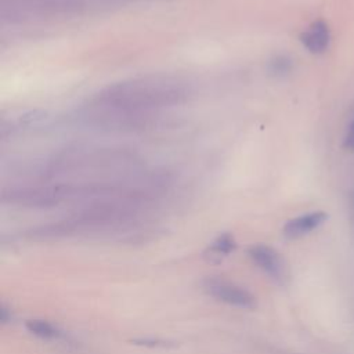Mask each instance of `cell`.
I'll use <instances>...</instances> for the list:
<instances>
[{
  "mask_svg": "<svg viewBox=\"0 0 354 354\" xmlns=\"http://www.w3.org/2000/svg\"><path fill=\"white\" fill-rule=\"evenodd\" d=\"M205 292L218 301L238 308L252 310L256 307V297L245 288L220 278H207L203 281Z\"/></svg>",
  "mask_w": 354,
  "mask_h": 354,
  "instance_id": "3957f363",
  "label": "cell"
},
{
  "mask_svg": "<svg viewBox=\"0 0 354 354\" xmlns=\"http://www.w3.org/2000/svg\"><path fill=\"white\" fill-rule=\"evenodd\" d=\"M137 344H142V346H165V342H159V340H148V339H142V340H134Z\"/></svg>",
  "mask_w": 354,
  "mask_h": 354,
  "instance_id": "8fae6325",
  "label": "cell"
},
{
  "mask_svg": "<svg viewBox=\"0 0 354 354\" xmlns=\"http://www.w3.org/2000/svg\"><path fill=\"white\" fill-rule=\"evenodd\" d=\"M250 259L261 268L270 278L278 283H285L288 279V267L283 257L271 246L253 245L248 250Z\"/></svg>",
  "mask_w": 354,
  "mask_h": 354,
  "instance_id": "277c9868",
  "label": "cell"
},
{
  "mask_svg": "<svg viewBox=\"0 0 354 354\" xmlns=\"http://www.w3.org/2000/svg\"><path fill=\"white\" fill-rule=\"evenodd\" d=\"M189 90L187 84L171 76H144L111 84L101 90L93 101L126 109L136 113L151 112L177 106L187 101Z\"/></svg>",
  "mask_w": 354,
  "mask_h": 354,
  "instance_id": "6da1fadb",
  "label": "cell"
},
{
  "mask_svg": "<svg viewBox=\"0 0 354 354\" xmlns=\"http://www.w3.org/2000/svg\"><path fill=\"white\" fill-rule=\"evenodd\" d=\"M84 0H1L3 21L25 22L36 18L69 15L79 12Z\"/></svg>",
  "mask_w": 354,
  "mask_h": 354,
  "instance_id": "7a4b0ae2",
  "label": "cell"
},
{
  "mask_svg": "<svg viewBox=\"0 0 354 354\" xmlns=\"http://www.w3.org/2000/svg\"><path fill=\"white\" fill-rule=\"evenodd\" d=\"M236 248L235 239L231 234H221L218 235L207 248L205 252V257L210 263H220L225 256H228L231 252H234Z\"/></svg>",
  "mask_w": 354,
  "mask_h": 354,
  "instance_id": "52a82bcc",
  "label": "cell"
},
{
  "mask_svg": "<svg viewBox=\"0 0 354 354\" xmlns=\"http://www.w3.org/2000/svg\"><path fill=\"white\" fill-rule=\"evenodd\" d=\"M266 69H267V73L272 77H285L292 72L293 62L288 55L278 54L268 59Z\"/></svg>",
  "mask_w": 354,
  "mask_h": 354,
  "instance_id": "ba28073f",
  "label": "cell"
},
{
  "mask_svg": "<svg viewBox=\"0 0 354 354\" xmlns=\"http://www.w3.org/2000/svg\"><path fill=\"white\" fill-rule=\"evenodd\" d=\"M351 207H353V218H354V194L351 196Z\"/></svg>",
  "mask_w": 354,
  "mask_h": 354,
  "instance_id": "7c38bea8",
  "label": "cell"
},
{
  "mask_svg": "<svg viewBox=\"0 0 354 354\" xmlns=\"http://www.w3.org/2000/svg\"><path fill=\"white\" fill-rule=\"evenodd\" d=\"M300 41L313 54L325 53L330 43V32H329L328 24L322 19L314 21L300 35Z\"/></svg>",
  "mask_w": 354,
  "mask_h": 354,
  "instance_id": "8992f818",
  "label": "cell"
},
{
  "mask_svg": "<svg viewBox=\"0 0 354 354\" xmlns=\"http://www.w3.org/2000/svg\"><path fill=\"white\" fill-rule=\"evenodd\" d=\"M344 147L354 151V120L350 123L346 137H344Z\"/></svg>",
  "mask_w": 354,
  "mask_h": 354,
  "instance_id": "30bf717a",
  "label": "cell"
},
{
  "mask_svg": "<svg viewBox=\"0 0 354 354\" xmlns=\"http://www.w3.org/2000/svg\"><path fill=\"white\" fill-rule=\"evenodd\" d=\"M326 220H328V214L321 210L304 213L301 216H297L286 221L282 232H283V236L288 239H297L308 235L310 232L317 230L319 225H322Z\"/></svg>",
  "mask_w": 354,
  "mask_h": 354,
  "instance_id": "5b68a950",
  "label": "cell"
},
{
  "mask_svg": "<svg viewBox=\"0 0 354 354\" xmlns=\"http://www.w3.org/2000/svg\"><path fill=\"white\" fill-rule=\"evenodd\" d=\"M25 326L32 335L41 339H55L59 336V330L44 319H29Z\"/></svg>",
  "mask_w": 354,
  "mask_h": 354,
  "instance_id": "9c48e42d",
  "label": "cell"
}]
</instances>
